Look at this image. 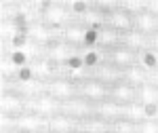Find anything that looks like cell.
<instances>
[{
    "label": "cell",
    "instance_id": "obj_1",
    "mask_svg": "<svg viewBox=\"0 0 158 133\" xmlns=\"http://www.w3.org/2000/svg\"><path fill=\"white\" fill-rule=\"evenodd\" d=\"M40 21L44 25H49L53 30L61 32L65 25H70L74 19L72 11H70V4H59V2H44V9H42V15H40Z\"/></svg>",
    "mask_w": 158,
    "mask_h": 133
},
{
    "label": "cell",
    "instance_id": "obj_2",
    "mask_svg": "<svg viewBox=\"0 0 158 133\" xmlns=\"http://www.w3.org/2000/svg\"><path fill=\"white\" fill-rule=\"evenodd\" d=\"M44 93H49L51 97H55L61 104H65V101L80 95L78 93V80H74V78L65 76V74H59V76L51 78L49 83H44Z\"/></svg>",
    "mask_w": 158,
    "mask_h": 133
},
{
    "label": "cell",
    "instance_id": "obj_3",
    "mask_svg": "<svg viewBox=\"0 0 158 133\" xmlns=\"http://www.w3.org/2000/svg\"><path fill=\"white\" fill-rule=\"evenodd\" d=\"M59 38L65 40L68 45H72L74 49H78V51L93 47V30L86 28L82 21H72L70 25H65L59 32Z\"/></svg>",
    "mask_w": 158,
    "mask_h": 133
},
{
    "label": "cell",
    "instance_id": "obj_4",
    "mask_svg": "<svg viewBox=\"0 0 158 133\" xmlns=\"http://www.w3.org/2000/svg\"><path fill=\"white\" fill-rule=\"evenodd\" d=\"M27 110L34 112L38 116H44V118H51L55 114H61L63 112V104L59 99L51 97L49 93H40V95L27 99Z\"/></svg>",
    "mask_w": 158,
    "mask_h": 133
},
{
    "label": "cell",
    "instance_id": "obj_5",
    "mask_svg": "<svg viewBox=\"0 0 158 133\" xmlns=\"http://www.w3.org/2000/svg\"><path fill=\"white\" fill-rule=\"evenodd\" d=\"M78 53H80L78 49H74L72 45H68V42L61 40V38H57L55 42H51L49 47H44V57H49L59 70L63 68V66H68Z\"/></svg>",
    "mask_w": 158,
    "mask_h": 133
},
{
    "label": "cell",
    "instance_id": "obj_6",
    "mask_svg": "<svg viewBox=\"0 0 158 133\" xmlns=\"http://www.w3.org/2000/svg\"><path fill=\"white\" fill-rule=\"evenodd\" d=\"M78 93L93 104H99L103 99H110V87L97 80L95 76H86L82 80H78Z\"/></svg>",
    "mask_w": 158,
    "mask_h": 133
},
{
    "label": "cell",
    "instance_id": "obj_7",
    "mask_svg": "<svg viewBox=\"0 0 158 133\" xmlns=\"http://www.w3.org/2000/svg\"><path fill=\"white\" fill-rule=\"evenodd\" d=\"M25 38L30 40V42H34L38 47H49L51 42H55L57 38H59V32L57 30H53L49 25H44L40 19L34 21V24L25 25Z\"/></svg>",
    "mask_w": 158,
    "mask_h": 133
},
{
    "label": "cell",
    "instance_id": "obj_8",
    "mask_svg": "<svg viewBox=\"0 0 158 133\" xmlns=\"http://www.w3.org/2000/svg\"><path fill=\"white\" fill-rule=\"evenodd\" d=\"M47 122H49V118L25 110L19 116H15V129L21 133H40V131H47Z\"/></svg>",
    "mask_w": 158,
    "mask_h": 133
},
{
    "label": "cell",
    "instance_id": "obj_9",
    "mask_svg": "<svg viewBox=\"0 0 158 133\" xmlns=\"http://www.w3.org/2000/svg\"><path fill=\"white\" fill-rule=\"evenodd\" d=\"M63 114L72 116L76 121H85V118L95 116V104L78 95V97H74V99H70V101L63 104Z\"/></svg>",
    "mask_w": 158,
    "mask_h": 133
},
{
    "label": "cell",
    "instance_id": "obj_10",
    "mask_svg": "<svg viewBox=\"0 0 158 133\" xmlns=\"http://www.w3.org/2000/svg\"><path fill=\"white\" fill-rule=\"evenodd\" d=\"M93 47L101 49L103 53H108L112 49L120 47V34L116 30H112L110 25H101L97 30H93Z\"/></svg>",
    "mask_w": 158,
    "mask_h": 133
},
{
    "label": "cell",
    "instance_id": "obj_11",
    "mask_svg": "<svg viewBox=\"0 0 158 133\" xmlns=\"http://www.w3.org/2000/svg\"><path fill=\"white\" fill-rule=\"evenodd\" d=\"M137 57H139L137 53L129 51V49L122 47V45L106 53V61H108L110 66H114L116 70H120V72H124V70H129L131 66H135V63H137Z\"/></svg>",
    "mask_w": 158,
    "mask_h": 133
},
{
    "label": "cell",
    "instance_id": "obj_12",
    "mask_svg": "<svg viewBox=\"0 0 158 133\" xmlns=\"http://www.w3.org/2000/svg\"><path fill=\"white\" fill-rule=\"evenodd\" d=\"M106 25H110L112 30H116L120 36H122V34H127V32H131V30H135L133 17H131L127 11H122V9H120V2H118L116 9H112V11L106 15Z\"/></svg>",
    "mask_w": 158,
    "mask_h": 133
},
{
    "label": "cell",
    "instance_id": "obj_13",
    "mask_svg": "<svg viewBox=\"0 0 158 133\" xmlns=\"http://www.w3.org/2000/svg\"><path fill=\"white\" fill-rule=\"evenodd\" d=\"M0 108H2V114L19 116L21 112L27 110V101L15 89H4L2 91V99H0Z\"/></svg>",
    "mask_w": 158,
    "mask_h": 133
},
{
    "label": "cell",
    "instance_id": "obj_14",
    "mask_svg": "<svg viewBox=\"0 0 158 133\" xmlns=\"http://www.w3.org/2000/svg\"><path fill=\"white\" fill-rule=\"evenodd\" d=\"M78 122L76 118L68 116V114H55L51 116L49 122H47V131L49 133H78Z\"/></svg>",
    "mask_w": 158,
    "mask_h": 133
},
{
    "label": "cell",
    "instance_id": "obj_15",
    "mask_svg": "<svg viewBox=\"0 0 158 133\" xmlns=\"http://www.w3.org/2000/svg\"><path fill=\"white\" fill-rule=\"evenodd\" d=\"M95 116L103 118V121H108V122H114V121H118V118L124 116V106L116 104L114 99H103V101L95 104Z\"/></svg>",
    "mask_w": 158,
    "mask_h": 133
},
{
    "label": "cell",
    "instance_id": "obj_16",
    "mask_svg": "<svg viewBox=\"0 0 158 133\" xmlns=\"http://www.w3.org/2000/svg\"><path fill=\"white\" fill-rule=\"evenodd\" d=\"M110 99H114V101L120 104V106L133 104V101H137V89H135L133 85L120 80V83L110 87Z\"/></svg>",
    "mask_w": 158,
    "mask_h": 133
},
{
    "label": "cell",
    "instance_id": "obj_17",
    "mask_svg": "<svg viewBox=\"0 0 158 133\" xmlns=\"http://www.w3.org/2000/svg\"><path fill=\"white\" fill-rule=\"evenodd\" d=\"M120 45L139 55V53H143V51L150 49V36L141 34V32H137V30H131V32H127V34H122V36H120Z\"/></svg>",
    "mask_w": 158,
    "mask_h": 133
},
{
    "label": "cell",
    "instance_id": "obj_18",
    "mask_svg": "<svg viewBox=\"0 0 158 133\" xmlns=\"http://www.w3.org/2000/svg\"><path fill=\"white\" fill-rule=\"evenodd\" d=\"M91 76H95L97 80H101L103 85H108V87H112V85H116V83H120V80H122V72H120V70H116L114 66H110L108 61L99 63L97 68L91 72Z\"/></svg>",
    "mask_w": 158,
    "mask_h": 133
},
{
    "label": "cell",
    "instance_id": "obj_19",
    "mask_svg": "<svg viewBox=\"0 0 158 133\" xmlns=\"http://www.w3.org/2000/svg\"><path fill=\"white\" fill-rule=\"evenodd\" d=\"M133 24H135V30L146 34V36H152V34L158 32V17L152 15L148 9L143 13H139L137 17H133Z\"/></svg>",
    "mask_w": 158,
    "mask_h": 133
},
{
    "label": "cell",
    "instance_id": "obj_20",
    "mask_svg": "<svg viewBox=\"0 0 158 133\" xmlns=\"http://www.w3.org/2000/svg\"><path fill=\"white\" fill-rule=\"evenodd\" d=\"M122 80L129 83V85H133L135 89H139L141 85L150 83V72H148L146 68H141L139 63H135V66H131L129 70L122 72Z\"/></svg>",
    "mask_w": 158,
    "mask_h": 133
},
{
    "label": "cell",
    "instance_id": "obj_21",
    "mask_svg": "<svg viewBox=\"0 0 158 133\" xmlns=\"http://www.w3.org/2000/svg\"><path fill=\"white\" fill-rule=\"evenodd\" d=\"M110 127H112V122L91 116V118H85L78 122V133H110Z\"/></svg>",
    "mask_w": 158,
    "mask_h": 133
},
{
    "label": "cell",
    "instance_id": "obj_22",
    "mask_svg": "<svg viewBox=\"0 0 158 133\" xmlns=\"http://www.w3.org/2000/svg\"><path fill=\"white\" fill-rule=\"evenodd\" d=\"M124 118H129V121H133V122L148 121V118H150V114H148V106H143L141 101L127 104V106H124Z\"/></svg>",
    "mask_w": 158,
    "mask_h": 133
},
{
    "label": "cell",
    "instance_id": "obj_23",
    "mask_svg": "<svg viewBox=\"0 0 158 133\" xmlns=\"http://www.w3.org/2000/svg\"><path fill=\"white\" fill-rule=\"evenodd\" d=\"M137 101H141L143 106H156L158 104V87L152 83H146L137 89Z\"/></svg>",
    "mask_w": 158,
    "mask_h": 133
},
{
    "label": "cell",
    "instance_id": "obj_24",
    "mask_svg": "<svg viewBox=\"0 0 158 133\" xmlns=\"http://www.w3.org/2000/svg\"><path fill=\"white\" fill-rule=\"evenodd\" d=\"M137 63H139L141 68H146L148 72H154V70L158 68V53H154L152 49H148V51H143V53H139Z\"/></svg>",
    "mask_w": 158,
    "mask_h": 133
},
{
    "label": "cell",
    "instance_id": "obj_25",
    "mask_svg": "<svg viewBox=\"0 0 158 133\" xmlns=\"http://www.w3.org/2000/svg\"><path fill=\"white\" fill-rule=\"evenodd\" d=\"M110 133H137V122H133V121H129V118L122 116V118L112 122Z\"/></svg>",
    "mask_w": 158,
    "mask_h": 133
},
{
    "label": "cell",
    "instance_id": "obj_26",
    "mask_svg": "<svg viewBox=\"0 0 158 133\" xmlns=\"http://www.w3.org/2000/svg\"><path fill=\"white\" fill-rule=\"evenodd\" d=\"M120 9L127 11L131 17H137L139 13H143L148 9V2H143V0H124V2H120Z\"/></svg>",
    "mask_w": 158,
    "mask_h": 133
},
{
    "label": "cell",
    "instance_id": "obj_27",
    "mask_svg": "<svg viewBox=\"0 0 158 133\" xmlns=\"http://www.w3.org/2000/svg\"><path fill=\"white\" fill-rule=\"evenodd\" d=\"M137 133H158V121L148 118L143 122H137Z\"/></svg>",
    "mask_w": 158,
    "mask_h": 133
},
{
    "label": "cell",
    "instance_id": "obj_28",
    "mask_svg": "<svg viewBox=\"0 0 158 133\" xmlns=\"http://www.w3.org/2000/svg\"><path fill=\"white\" fill-rule=\"evenodd\" d=\"M148 11L158 17V0H148Z\"/></svg>",
    "mask_w": 158,
    "mask_h": 133
},
{
    "label": "cell",
    "instance_id": "obj_29",
    "mask_svg": "<svg viewBox=\"0 0 158 133\" xmlns=\"http://www.w3.org/2000/svg\"><path fill=\"white\" fill-rule=\"evenodd\" d=\"M150 49H152L154 53H158V32L150 36Z\"/></svg>",
    "mask_w": 158,
    "mask_h": 133
}]
</instances>
